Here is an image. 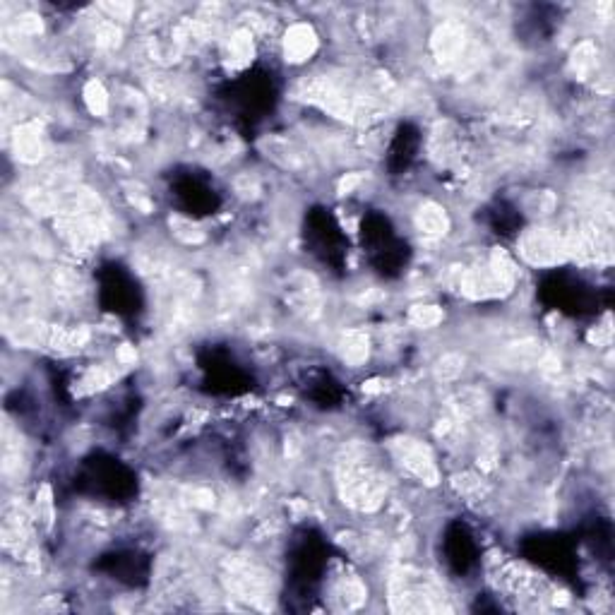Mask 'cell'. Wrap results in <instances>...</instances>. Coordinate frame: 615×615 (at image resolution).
I'll return each mask as SVG.
<instances>
[{
	"mask_svg": "<svg viewBox=\"0 0 615 615\" xmlns=\"http://www.w3.org/2000/svg\"><path fill=\"white\" fill-rule=\"evenodd\" d=\"M318 44L320 39L318 34H315L313 25H308V22H291L282 37V53L286 63L301 65L310 61V58L315 56V51H318Z\"/></svg>",
	"mask_w": 615,
	"mask_h": 615,
	"instance_id": "obj_1",
	"label": "cell"
}]
</instances>
